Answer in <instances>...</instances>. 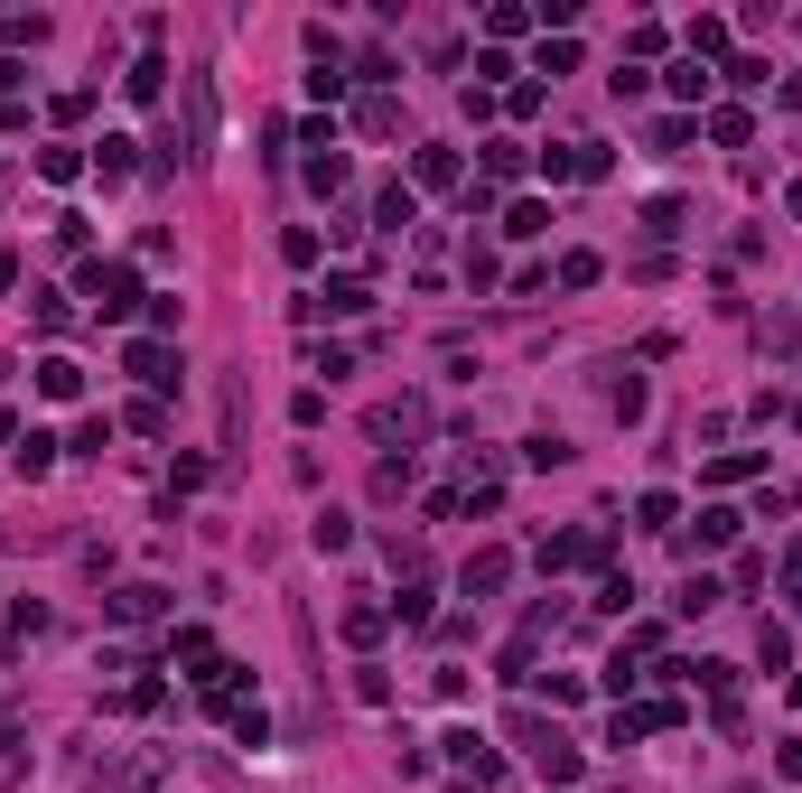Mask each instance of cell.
Returning <instances> with one entry per match:
<instances>
[{
    "instance_id": "obj_1",
    "label": "cell",
    "mask_w": 802,
    "mask_h": 793,
    "mask_svg": "<svg viewBox=\"0 0 802 793\" xmlns=\"http://www.w3.org/2000/svg\"><path fill=\"white\" fill-rule=\"evenodd\" d=\"M85 299H93V318H131V308H140V271H131V261H93Z\"/></svg>"
},
{
    "instance_id": "obj_2",
    "label": "cell",
    "mask_w": 802,
    "mask_h": 793,
    "mask_svg": "<svg viewBox=\"0 0 802 793\" xmlns=\"http://www.w3.org/2000/svg\"><path fill=\"white\" fill-rule=\"evenodd\" d=\"M215 150V75H187V159Z\"/></svg>"
},
{
    "instance_id": "obj_3",
    "label": "cell",
    "mask_w": 802,
    "mask_h": 793,
    "mask_svg": "<svg viewBox=\"0 0 802 793\" xmlns=\"http://www.w3.org/2000/svg\"><path fill=\"white\" fill-rule=\"evenodd\" d=\"M131 373L150 383V393H168V383H178V355H168L160 336H131Z\"/></svg>"
},
{
    "instance_id": "obj_4",
    "label": "cell",
    "mask_w": 802,
    "mask_h": 793,
    "mask_svg": "<svg viewBox=\"0 0 802 793\" xmlns=\"http://www.w3.org/2000/svg\"><path fill=\"white\" fill-rule=\"evenodd\" d=\"M411 430H430V401H383L373 411V439H411Z\"/></svg>"
},
{
    "instance_id": "obj_5",
    "label": "cell",
    "mask_w": 802,
    "mask_h": 793,
    "mask_svg": "<svg viewBox=\"0 0 802 793\" xmlns=\"http://www.w3.org/2000/svg\"><path fill=\"white\" fill-rule=\"evenodd\" d=\"M505 579H513V560H505V551H476V560H467V598H495Z\"/></svg>"
},
{
    "instance_id": "obj_6",
    "label": "cell",
    "mask_w": 802,
    "mask_h": 793,
    "mask_svg": "<svg viewBox=\"0 0 802 793\" xmlns=\"http://www.w3.org/2000/svg\"><path fill=\"white\" fill-rule=\"evenodd\" d=\"M38 393H47V401H75V393H85V364H66V355H47V364H38Z\"/></svg>"
},
{
    "instance_id": "obj_7",
    "label": "cell",
    "mask_w": 802,
    "mask_h": 793,
    "mask_svg": "<svg viewBox=\"0 0 802 793\" xmlns=\"http://www.w3.org/2000/svg\"><path fill=\"white\" fill-rule=\"evenodd\" d=\"M113 616H122V626H140V616H160V588H150V579L113 588Z\"/></svg>"
},
{
    "instance_id": "obj_8",
    "label": "cell",
    "mask_w": 802,
    "mask_h": 793,
    "mask_svg": "<svg viewBox=\"0 0 802 793\" xmlns=\"http://www.w3.org/2000/svg\"><path fill=\"white\" fill-rule=\"evenodd\" d=\"M718 541H737V513H728V504H710V513H700V533H690V551H718Z\"/></svg>"
},
{
    "instance_id": "obj_9",
    "label": "cell",
    "mask_w": 802,
    "mask_h": 793,
    "mask_svg": "<svg viewBox=\"0 0 802 793\" xmlns=\"http://www.w3.org/2000/svg\"><path fill=\"white\" fill-rule=\"evenodd\" d=\"M168 653H178L187 673H215V644H206V626H187V635H178V644H168Z\"/></svg>"
},
{
    "instance_id": "obj_10",
    "label": "cell",
    "mask_w": 802,
    "mask_h": 793,
    "mask_svg": "<svg viewBox=\"0 0 802 793\" xmlns=\"http://www.w3.org/2000/svg\"><path fill=\"white\" fill-rule=\"evenodd\" d=\"M47 466H56V439H47V430H28V439H20V476H47Z\"/></svg>"
},
{
    "instance_id": "obj_11",
    "label": "cell",
    "mask_w": 802,
    "mask_h": 793,
    "mask_svg": "<svg viewBox=\"0 0 802 793\" xmlns=\"http://www.w3.org/2000/svg\"><path fill=\"white\" fill-rule=\"evenodd\" d=\"M485 178H523V140H485Z\"/></svg>"
},
{
    "instance_id": "obj_12",
    "label": "cell",
    "mask_w": 802,
    "mask_h": 793,
    "mask_svg": "<svg viewBox=\"0 0 802 793\" xmlns=\"http://www.w3.org/2000/svg\"><path fill=\"white\" fill-rule=\"evenodd\" d=\"M373 215H383V225H392V233H402V225H411V215H420V206H411V187H383V196H373Z\"/></svg>"
},
{
    "instance_id": "obj_13",
    "label": "cell",
    "mask_w": 802,
    "mask_h": 793,
    "mask_svg": "<svg viewBox=\"0 0 802 793\" xmlns=\"http://www.w3.org/2000/svg\"><path fill=\"white\" fill-rule=\"evenodd\" d=\"M718 47H728V20H690V66H700V56H718Z\"/></svg>"
},
{
    "instance_id": "obj_14",
    "label": "cell",
    "mask_w": 802,
    "mask_h": 793,
    "mask_svg": "<svg viewBox=\"0 0 802 793\" xmlns=\"http://www.w3.org/2000/svg\"><path fill=\"white\" fill-rule=\"evenodd\" d=\"M160 75H168V66H160V56H140V66H131V75H122V93H131V103H150V93H160Z\"/></svg>"
},
{
    "instance_id": "obj_15",
    "label": "cell",
    "mask_w": 802,
    "mask_h": 793,
    "mask_svg": "<svg viewBox=\"0 0 802 793\" xmlns=\"http://www.w3.org/2000/svg\"><path fill=\"white\" fill-rule=\"evenodd\" d=\"M682 215H690L682 196H653V206H644V233H682Z\"/></svg>"
},
{
    "instance_id": "obj_16",
    "label": "cell",
    "mask_w": 802,
    "mask_h": 793,
    "mask_svg": "<svg viewBox=\"0 0 802 793\" xmlns=\"http://www.w3.org/2000/svg\"><path fill=\"white\" fill-rule=\"evenodd\" d=\"M308 187H318V196H336V187H345V159H336V150H318V159H308Z\"/></svg>"
},
{
    "instance_id": "obj_17",
    "label": "cell",
    "mask_w": 802,
    "mask_h": 793,
    "mask_svg": "<svg viewBox=\"0 0 802 793\" xmlns=\"http://www.w3.org/2000/svg\"><path fill=\"white\" fill-rule=\"evenodd\" d=\"M672 606H682V616H710V606H718V579H682V598H672Z\"/></svg>"
},
{
    "instance_id": "obj_18",
    "label": "cell",
    "mask_w": 802,
    "mask_h": 793,
    "mask_svg": "<svg viewBox=\"0 0 802 793\" xmlns=\"http://www.w3.org/2000/svg\"><path fill=\"white\" fill-rule=\"evenodd\" d=\"M383 635V606H345V644H373Z\"/></svg>"
},
{
    "instance_id": "obj_19",
    "label": "cell",
    "mask_w": 802,
    "mask_h": 793,
    "mask_svg": "<svg viewBox=\"0 0 802 793\" xmlns=\"http://www.w3.org/2000/svg\"><path fill=\"white\" fill-rule=\"evenodd\" d=\"M505 233H523V243H532V233H550V206H532V196H523V206L505 215Z\"/></svg>"
},
{
    "instance_id": "obj_20",
    "label": "cell",
    "mask_w": 802,
    "mask_h": 793,
    "mask_svg": "<svg viewBox=\"0 0 802 793\" xmlns=\"http://www.w3.org/2000/svg\"><path fill=\"white\" fill-rule=\"evenodd\" d=\"M280 261H298V271H308V261H318V233L290 225V233H280Z\"/></svg>"
},
{
    "instance_id": "obj_21",
    "label": "cell",
    "mask_w": 802,
    "mask_h": 793,
    "mask_svg": "<svg viewBox=\"0 0 802 793\" xmlns=\"http://www.w3.org/2000/svg\"><path fill=\"white\" fill-rule=\"evenodd\" d=\"M458 178V150H420V187H448Z\"/></svg>"
},
{
    "instance_id": "obj_22",
    "label": "cell",
    "mask_w": 802,
    "mask_h": 793,
    "mask_svg": "<svg viewBox=\"0 0 802 793\" xmlns=\"http://www.w3.org/2000/svg\"><path fill=\"white\" fill-rule=\"evenodd\" d=\"M672 93H682V103H700V93H710V66H690V56H682V66H672Z\"/></svg>"
},
{
    "instance_id": "obj_23",
    "label": "cell",
    "mask_w": 802,
    "mask_h": 793,
    "mask_svg": "<svg viewBox=\"0 0 802 793\" xmlns=\"http://www.w3.org/2000/svg\"><path fill=\"white\" fill-rule=\"evenodd\" d=\"M523 458H532V466H570V439H560V430H542V439H532Z\"/></svg>"
},
{
    "instance_id": "obj_24",
    "label": "cell",
    "mask_w": 802,
    "mask_h": 793,
    "mask_svg": "<svg viewBox=\"0 0 802 793\" xmlns=\"http://www.w3.org/2000/svg\"><path fill=\"white\" fill-rule=\"evenodd\" d=\"M784 588H793V598H802V541H793V551H784Z\"/></svg>"
},
{
    "instance_id": "obj_25",
    "label": "cell",
    "mask_w": 802,
    "mask_h": 793,
    "mask_svg": "<svg viewBox=\"0 0 802 793\" xmlns=\"http://www.w3.org/2000/svg\"><path fill=\"white\" fill-rule=\"evenodd\" d=\"M0 290H20V253H0Z\"/></svg>"
},
{
    "instance_id": "obj_26",
    "label": "cell",
    "mask_w": 802,
    "mask_h": 793,
    "mask_svg": "<svg viewBox=\"0 0 802 793\" xmlns=\"http://www.w3.org/2000/svg\"><path fill=\"white\" fill-rule=\"evenodd\" d=\"M784 206H793V215H802V178H793V187H784Z\"/></svg>"
},
{
    "instance_id": "obj_27",
    "label": "cell",
    "mask_w": 802,
    "mask_h": 793,
    "mask_svg": "<svg viewBox=\"0 0 802 793\" xmlns=\"http://www.w3.org/2000/svg\"><path fill=\"white\" fill-rule=\"evenodd\" d=\"M0 439H10V411H0Z\"/></svg>"
}]
</instances>
